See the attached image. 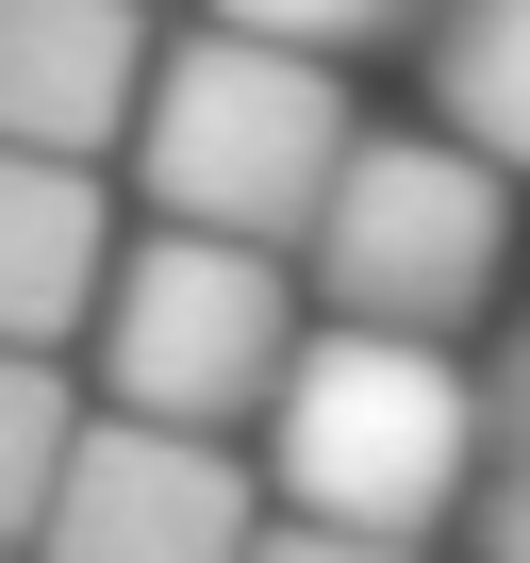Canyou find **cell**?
Instances as JSON below:
<instances>
[{"mask_svg":"<svg viewBox=\"0 0 530 563\" xmlns=\"http://www.w3.org/2000/svg\"><path fill=\"white\" fill-rule=\"evenodd\" d=\"M365 117H349V67L332 51H283V34H183V51H150V84H133V199L150 216H183V232H249V249H283L299 265V216H316V183H332V150H349Z\"/></svg>","mask_w":530,"mask_h":563,"instance_id":"cell-1","label":"cell"},{"mask_svg":"<svg viewBox=\"0 0 530 563\" xmlns=\"http://www.w3.org/2000/svg\"><path fill=\"white\" fill-rule=\"evenodd\" d=\"M265 415H283V514H316V530L431 547V514H464V481H481V382L448 365V332L332 316L283 349Z\"/></svg>","mask_w":530,"mask_h":563,"instance_id":"cell-2","label":"cell"},{"mask_svg":"<svg viewBox=\"0 0 530 563\" xmlns=\"http://www.w3.org/2000/svg\"><path fill=\"white\" fill-rule=\"evenodd\" d=\"M67 349L100 365V415L232 431V415H265V382H283V349H299V265L249 249V232L150 216V232H117V265H100V299H84Z\"/></svg>","mask_w":530,"mask_h":563,"instance_id":"cell-3","label":"cell"},{"mask_svg":"<svg viewBox=\"0 0 530 563\" xmlns=\"http://www.w3.org/2000/svg\"><path fill=\"white\" fill-rule=\"evenodd\" d=\"M299 265L365 332H464L514 282V183L464 133H349L316 216H299Z\"/></svg>","mask_w":530,"mask_h":563,"instance_id":"cell-4","label":"cell"},{"mask_svg":"<svg viewBox=\"0 0 530 563\" xmlns=\"http://www.w3.org/2000/svg\"><path fill=\"white\" fill-rule=\"evenodd\" d=\"M265 497L216 431H150V415H84L18 563H249Z\"/></svg>","mask_w":530,"mask_h":563,"instance_id":"cell-5","label":"cell"},{"mask_svg":"<svg viewBox=\"0 0 530 563\" xmlns=\"http://www.w3.org/2000/svg\"><path fill=\"white\" fill-rule=\"evenodd\" d=\"M150 84V0H0V150L100 166Z\"/></svg>","mask_w":530,"mask_h":563,"instance_id":"cell-6","label":"cell"},{"mask_svg":"<svg viewBox=\"0 0 530 563\" xmlns=\"http://www.w3.org/2000/svg\"><path fill=\"white\" fill-rule=\"evenodd\" d=\"M117 265V183L67 150H0V349H67Z\"/></svg>","mask_w":530,"mask_h":563,"instance_id":"cell-7","label":"cell"},{"mask_svg":"<svg viewBox=\"0 0 530 563\" xmlns=\"http://www.w3.org/2000/svg\"><path fill=\"white\" fill-rule=\"evenodd\" d=\"M431 133L530 183V0H431Z\"/></svg>","mask_w":530,"mask_h":563,"instance_id":"cell-8","label":"cell"},{"mask_svg":"<svg viewBox=\"0 0 530 563\" xmlns=\"http://www.w3.org/2000/svg\"><path fill=\"white\" fill-rule=\"evenodd\" d=\"M67 431H84V398H67V349H0V547L34 530V497H51Z\"/></svg>","mask_w":530,"mask_h":563,"instance_id":"cell-9","label":"cell"},{"mask_svg":"<svg viewBox=\"0 0 530 563\" xmlns=\"http://www.w3.org/2000/svg\"><path fill=\"white\" fill-rule=\"evenodd\" d=\"M216 18H232V34H283V51H332V67H349V51H398L431 0H216Z\"/></svg>","mask_w":530,"mask_h":563,"instance_id":"cell-10","label":"cell"},{"mask_svg":"<svg viewBox=\"0 0 530 563\" xmlns=\"http://www.w3.org/2000/svg\"><path fill=\"white\" fill-rule=\"evenodd\" d=\"M249 563H431V547H382V530H316V514H283V530H249Z\"/></svg>","mask_w":530,"mask_h":563,"instance_id":"cell-11","label":"cell"},{"mask_svg":"<svg viewBox=\"0 0 530 563\" xmlns=\"http://www.w3.org/2000/svg\"><path fill=\"white\" fill-rule=\"evenodd\" d=\"M481 448H530V316H514L497 365H481Z\"/></svg>","mask_w":530,"mask_h":563,"instance_id":"cell-12","label":"cell"},{"mask_svg":"<svg viewBox=\"0 0 530 563\" xmlns=\"http://www.w3.org/2000/svg\"><path fill=\"white\" fill-rule=\"evenodd\" d=\"M481 563H530V448H481Z\"/></svg>","mask_w":530,"mask_h":563,"instance_id":"cell-13","label":"cell"},{"mask_svg":"<svg viewBox=\"0 0 530 563\" xmlns=\"http://www.w3.org/2000/svg\"><path fill=\"white\" fill-rule=\"evenodd\" d=\"M0 563H18V547H0Z\"/></svg>","mask_w":530,"mask_h":563,"instance_id":"cell-14","label":"cell"}]
</instances>
